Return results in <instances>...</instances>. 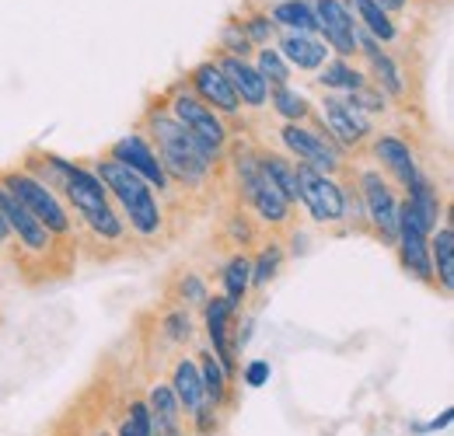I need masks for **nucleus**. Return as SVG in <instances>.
Masks as SVG:
<instances>
[{
  "mask_svg": "<svg viewBox=\"0 0 454 436\" xmlns=\"http://www.w3.org/2000/svg\"><path fill=\"white\" fill-rule=\"evenodd\" d=\"M140 133L154 144V151H158V158H161V167H165V175H168L171 185H185V189H192V192H200V189H207V182L217 175V167L221 161L203 147V144H196L178 122H175V115L168 112L165 105V98L161 102H151L144 115H140Z\"/></svg>",
  "mask_w": 454,
  "mask_h": 436,
  "instance_id": "f257e3e1",
  "label": "nucleus"
},
{
  "mask_svg": "<svg viewBox=\"0 0 454 436\" xmlns=\"http://www.w3.org/2000/svg\"><path fill=\"white\" fill-rule=\"evenodd\" d=\"M91 171H95L98 182L106 185L109 199L115 203L119 217H122L126 230H129L133 237H140V241H147V245H154V241L165 237L168 217H165L161 196H158L140 175H133L129 167H122V164L113 161V158H106V154L91 164Z\"/></svg>",
  "mask_w": 454,
  "mask_h": 436,
  "instance_id": "f03ea898",
  "label": "nucleus"
},
{
  "mask_svg": "<svg viewBox=\"0 0 454 436\" xmlns=\"http://www.w3.org/2000/svg\"><path fill=\"white\" fill-rule=\"evenodd\" d=\"M59 199L67 203L74 223H81V227L91 234V241H98V245H122V241L129 237L126 223L119 217L115 203L109 199L106 185H102L98 175L91 171V164L74 161L70 175H67L63 185H59Z\"/></svg>",
  "mask_w": 454,
  "mask_h": 436,
  "instance_id": "7ed1b4c3",
  "label": "nucleus"
},
{
  "mask_svg": "<svg viewBox=\"0 0 454 436\" xmlns=\"http://www.w3.org/2000/svg\"><path fill=\"white\" fill-rule=\"evenodd\" d=\"M224 161L231 164V178H234V192H238V206L245 214H252V220L259 227L270 230H284L294 220V206L284 196L270 185V178L259 171V158H255V144L248 140H231Z\"/></svg>",
  "mask_w": 454,
  "mask_h": 436,
  "instance_id": "20e7f679",
  "label": "nucleus"
},
{
  "mask_svg": "<svg viewBox=\"0 0 454 436\" xmlns=\"http://www.w3.org/2000/svg\"><path fill=\"white\" fill-rule=\"evenodd\" d=\"M0 185H4L32 217L39 220V223L57 237L59 245L74 241L77 223L70 217L67 203L59 199V192H53L46 182H39L35 175H28V171L18 164V167H4V171H0Z\"/></svg>",
  "mask_w": 454,
  "mask_h": 436,
  "instance_id": "39448f33",
  "label": "nucleus"
},
{
  "mask_svg": "<svg viewBox=\"0 0 454 436\" xmlns=\"http://www.w3.org/2000/svg\"><path fill=\"white\" fill-rule=\"evenodd\" d=\"M353 189L360 196V210H364L367 234L392 248L398 234V206H402L398 189L374 164H364V167L353 171Z\"/></svg>",
  "mask_w": 454,
  "mask_h": 436,
  "instance_id": "423d86ee",
  "label": "nucleus"
},
{
  "mask_svg": "<svg viewBox=\"0 0 454 436\" xmlns=\"http://www.w3.org/2000/svg\"><path fill=\"white\" fill-rule=\"evenodd\" d=\"M165 105H168V112L175 115V122H178L196 144H203L217 161L224 164V154H227V147H231V122H224L214 109H207V105L185 88V81H175L168 91H165Z\"/></svg>",
  "mask_w": 454,
  "mask_h": 436,
  "instance_id": "0eeeda50",
  "label": "nucleus"
},
{
  "mask_svg": "<svg viewBox=\"0 0 454 436\" xmlns=\"http://www.w3.org/2000/svg\"><path fill=\"white\" fill-rule=\"evenodd\" d=\"M277 144L294 164H304L318 175H342L346 171V154L325 136V129L318 126L315 115H311V122H280Z\"/></svg>",
  "mask_w": 454,
  "mask_h": 436,
  "instance_id": "6e6552de",
  "label": "nucleus"
},
{
  "mask_svg": "<svg viewBox=\"0 0 454 436\" xmlns=\"http://www.w3.org/2000/svg\"><path fill=\"white\" fill-rule=\"evenodd\" d=\"M346 199L349 182L342 175H318L297 164V203L318 227H346Z\"/></svg>",
  "mask_w": 454,
  "mask_h": 436,
  "instance_id": "1a4fd4ad",
  "label": "nucleus"
},
{
  "mask_svg": "<svg viewBox=\"0 0 454 436\" xmlns=\"http://www.w3.org/2000/svg\"><path fill=\"white\" fill-rule=\"evenodd\" d=\"M315 119H318V126L325 129V136L340 147L342 154L364 151L371 144V136L378 133L374 129V119H367L364 112H356L342 95H322V102L315 105Z\"/></svg>",
  "mask_w": 454,
  "mask_h": 436,
  "instance_id": "9d476101",
  "label": "nucleus"
},
{
  "mask_svg": "<svg viewBox=\"0 0 454 436\" xmlns=\"http://www.w3.org/2000/svg\"><path fill=\"white\" fill-rule=\"evenodd\" d=\"M395 252L402 273L423 286H434L437 290V279H434V262H430V230L419 223V217L402 203L398 206V234H395Z\"/></svg>",
  "mask_w": 454,
  "mask_h": 436,
  "instance_id": "9b49d317",
  "label": "nucleus"
},
{
  "mask_svg": "<svg viewBox=\"0 0 454 436\" xmlns=\"http://www.w3.org/2000/svg\"><path fill=\"white\" fill-rule=\"evenodd\" d=\"M106 158H113V161H119L122 167H129L133 175H140L158 196H171L175 185H171L168 175H165V167H161V158H158L154 144H151L140 129L122 133L119 140H113L109 151H106Z\"/></svg>",
  "mask_w": 454,
  "mask_h": 436,
  "instance_id": "f8f14e48",
  "label": "nucleus"
},
{
  "mask_svg": "<svg viewBox=\"0 0 454 436\" xmlns=\"http://www.w3.org/2000/svg\"><path fill=\"white\" fill-rule=\"evenodd\" d=\"M0 217H4L7 230H11V241H18V248H21L28 259L46 262V259H53L59 252L57 237H53L39 220L32 217L4 185H0Z\"/></svg>",
  "mask_w": 454,
  "mask_h": 436,
  "instance_id": "ddd939ff",
  "label": "nucleus"
},
{
  "mask_svg": "<svg viewBox=\"0 0 454 436\" xmlns=\"http://www.w3.org/2000/svg\"><path fill=\"white\" fill-rule=\"evenodd\" d=\"M367 151H371V158H374V167H378L392 185H398V189H409V185L423 175L416 147L409 144V136H402L395 129L374 133L371 144H367Z\"/></svg>",
  "mask_w": 454,
  "mask_h": 436,
  "instance_id": "4468645a",
  "label": "nucleus"
},
{
  "mask_svg": "<svg viewBox=\"0 0 454 436\" xmlns=\"http://www.w3.org/2000/svg\"><path fill=\"white\" fill-rule=\"evenodd\" d=\"M182 81H185V88H189L207 109H214L224 122H238V119H241L245 109H241V102H238L231 81L224 77V70L214 63V56H210V59H200Z\"/></svg>",
  "mask_w": 454,
  "mask_h": 436,
  "instance_id": "2eb2a0df",
  "label": "nucleus"
},
{
  "mask_svg": "<svg viewBox=\"0 0 454 436\" xmlns=\"http://www.w3.org/2000/svg\"><path fill=\"white\" fill-rule=\"evenodd\" d=\"M318 21V39L340 59H356V18L342 0H308Z\"/></svg>",
  "mask_w": 454,
  "mask_h": 436,
  "instance_id": "dca6fc26",
  "label": "nucleus"
},
{
  "mask_svg": "<svg viewBox=\"0 0 454 436\" xmlns=\"http://www.w3.org/2000/svg\"><path fill=\"white\" fill-rule=\"evenodd\" d=\"M234 318L238 311L227 304L221 293H210L203 304V331H207V349L214 360L227 370V378H238V349H234Z\"/></svg>",
  "mask_w": 454,
  "mask_h": 436,
  "instance_id": "f3484780",
  "label": "nucleus"
},
{
  "mask_svg": "<svg viewBox=\"0 0 454 436\" xmlns=\"http://www.w3.org/2000/svg\"><path fill=\"white\" fill-rule=\"evenodd\" d=\"M214 63L224 70V77L231 81L241 109L262 112L270 105V84L259 77V70L252 66V59H241V56H227V53H214Z\"/></svg>",
  "mask_w": 454,
  "mask_h": 436,
  "instance_id": "a211bd4d",
  "label": "nucleus"
},
{
  "mask_svg": "<svg viewBox=\"0 0 454 436\" xmlns=\"http://www.w3.org/2000/svg\"><path fill=\"white\" fill-rule=\"evenodd\" d=\"M273 46H277V53L284 56L286 66L294 74H318L333 56L318 35H304V32H277Z\"/></svg>",
  "mask_w": 454,
  "mask_h": 436,
  "instance_id": "6ab92c4d",
  "label": "nucleus"
},
{
  "mask_svg": "<svg viewBox=\"0 0 454 436\" xmlns=\"http://www.w3.org/2000/svg\"><path fill=\"white\" fill-rule=\"evenodd\" d=\"M364 63H367V66H364L367 81H371L388 102H392V98H395V102H405V98H409V74H405V66H402L385 46H381L378 53L367 56Z\"/></svg>",
  "mask_w": 454,
  "mask_h": 436,
  "instance_id": "aec40b11",
  "label": "nucleus"
},
{
  "mask_svg": "<svg viewBox=\"0 0 454 436\" xmlns=\"http://www.w3.org/2000/svg\"><path fill=\"white\" fill-rule=\"evenodd\" d=\"M168 387L171 394L178 398V405H182V416L189 419V416H196L203 405H207V394H203V381H200V367H196V360L192 356H175V363H171L168 370Z\"/></svg>",
  "mask_w": 454,
  "mask_h": 436,
  "instance_id": "412c9836",
  "label": "nucleus"
},
{
  "mask_svg": "<svg viewBox=\"0 0 454 436\" xmlns=\"http://www.w3.org/2000/svg\"><path fill=\"white\" fill-rule=\"evenodd\" d=\"M192 360H196V367H200V381H203L207 405H214L217 412L227 416V409H231V401H234V378H227V370L214 360V353H210L207 346L196 349Z\"/></svg>",
  "mask_w": 454,
  "mask_h": 436,
  "instance_id": "4be33fe9",
  "label": "nucleus"
},
{
  "mask_svg": "<svg viewBox=\"0 0 454 436\" xmlns=\"http://www.w3.org/2000/svg\"><path fill=\"white\" fill-rule=\"evenodd\" d=\"M402 192H405V199H402V203H405V206H409V210L419 217V223H423L430 234H434V227L448 217L444 196H441V189L434 185V178L419 175V178H416L409 189H402Z\"/></svg>",
  "mask_w": 454,
  "mask_h": 436,
  "instance_id": "5701e85b",
  "label": "nucleus"
},
{
  "mask_svg": "<svg viewBox=\"0 0 454 436\" xmlns=\"http://www.w3.org/2000/svg\"><path fill=\"white\" fill-rule=\"evenodd\" d=\"M325 95H353V91H360L364 84H371L367 81V74H364V66H356L353 59H340V56H329V63L311 77Z\"/></svg>",
  "mask_w": 454,
  "mask_h": 436,
  "instance_id": "b1692460",
  "label": "nucleus"
},
{
  "mask_svg": "<svg viewBox=\"0 0 454 436\" xmlns=\"http://www.w3.org/2000/svg\"><path fill=\"white\" fill-rule=\"evenodd\" d=\"M430 262H434V279H437V290L444 297H451L454 290V223L451 217H444L434 234H430Z\"/></svg>",
  "mask_w": 454,
  "mask_h": 436,
  "instance_id": "393cba45",
  "label": "nucleus"
},
{
  "mask_svg": "<svg viewBox=\"0 0 454 436\" xmlns=\"http://www.w3.org/2000/svg\"><path fill=\"white\" fill-rule=\"evenodd\" d=\"M255 158H259V171L270 178V185L290 206H297V164L284 151H273V147H255Z\"/></svg>",
  "mask_w": 454,
  "mask_h": 436,
  "instance_id": "a878e982",
  "label": "nucleus"
},
{
  "mask_svg": "<svg viewBox=\"0 0 454 436\" xmlns=\"http://www.w3.org/2000/svg\"><path fill=\"white\" fill-rule=\"evenodd\" d=\"M221 290H224L221 297L241 315V308H245V300H248V293H252V255L234 252V255L227 259L224 269H221Z\"/></svg>",
  "mask_w": 454,
  "mask_h": 436,
  "instance_id": "bb28decb",
  "label": "nucleus"
},
{
  "mask_svg": "<svg viewBox=\"0 0 454 436\" xmlns=\"http://www.w3.org/2000/svg\"><path fill=\"white\" fill-rule=\"evenodd\" d=\"M270 21L277 25V32H304V35H318V21L308 0H273L266 4Z\"/></svg>",
  "mask_w": 454,
  "mask_h": 436,
  "instance_id": "cd10ccee",
  "label": "nucleus"
},
{
  "mask_svg": "<svg viewBox=\"0 0 454 436\" xmlns=\"http://www.w3.org/2000/svg\"><path fill=\"white\" fill-rule=\"evenodd\" d=\"M266 109H273V115L280 122H311L315 102L304 91H297L294 84H286V88H273L270 91V105Z\"/></svg>",
  "mask_w": 454,
  "mask_h": 436,
  "instance_id": "c85d7f7f",
  "label": "nucleus"
},
{
  "mask_svg": "<svg viewBox=\"0 0 454 436\" xmlns=\"http://www.w3.org/2000/svg\"><path fill=\"white\" fill-rule=\"evenodd\" d=\"M284 241L280 237H270L259 252H255V259H252V290H266L277 276H280V269H284Z\"/></svg>",
  "mask_w": 454,
  "mask_h": 436,
  "instance_id": "c756f323",
  "label": "nucleus"
},
{
  "mask_svg": "<svg viewBox=\"0 0 454 436\" xmlns=\"http://www.w3.org/2000/svg\"><path fill=\"white\" fill-rule=\"evenodd\" d=\"M144 401H147V409H151V423H185L182 405H178V398L171 394L168 381H151V384H147Z\"/></svg>",
  "mask_w": 454,
  "mask_h": 436,
  "instance_id": "7c9ffc66",
  "label": "nucleus"
},
{
  "mask_svg": "<svg viewBox=\"0 0 454 436\" xmlns=\"http://www.w3.org/2000/svg\"><path fill=\"white\" fill-rule=\"evenodd\" d=\"M252 66L259 70V77L270 84V91L273 88H286V84H294V70L286 66V59L277 53V46H259L255 53H252Z\"/></svg>",
  "mask_w": 454,
  "mask_h": 436,
  "instance_id": "2f4dec72",
  "label": "nucleus"
},
{
  "mask_svg": "<svg viewBox=\"0 0 454 436\" xmlns=\"http://www.w3.org/2000/svg\"><path fill=\"white\" fill-rule=\"evenodd\" d=\"M158 331H161V339L171 342V346H185V342H192V339H196L192 311H189V308H182V304L168 308V311L161 315V322H158Z\"/></svg>",
  "mask_w": 454,
  "mask_h": 436,
  "instance_id": "473e14b6",
  "label": "nucleus"
},
{
  "mask_svg": "<svg viewBox=\"0 0 454 436\" xmlns=\"http://www.w3.org/2000/svg\"><path fill=\"white\" fill-rule=\"evenodd\" d=\"M238 21H241V32L248 35L252 50H259V46H273V39H277V25L270 21L266 7H252V11H241V14H238Z\"/></svg>",
  "mask_w": 454,
  "mask_h": 436,
  "instance_id": "72a5a7b5",
  "label": "nucleus"
},
{
  "mask_svg": "<svg viewBox=\"0 0 454 436\" xmlns=\"http://www.w3.org/2000/svg\"><path fill=\"white\" fill-rule=\"evenodd\" d=\"M171 297L182 308H203L210 300V286H207V279L196 273V269H185V273H178V279H175Z\"/></svg>",
  "mask_w": 454,
  "mask_h": 436,
  "instance_id": "f704fd0d",
  "label": "nucleus"
},
{
  "mask_svg": "<svg viewBox=\"0 0 454 436\" xmlns=\"http://www.w3.org/2000/svg\"><path fill=\"white\" fill-rule=\"evenodd\" d=\"M214 53H227V56H241V59H252V43H248V35L241 32V21L238 18H227L224 25H221V32H217V50Z\"/></svg>",
  "mask_w": 454,
  "mask_h": 436,
  "instance_id": "c9c22d12",
  "label": "nucleus"
},
{
  "mask_svg": "<svg viewBox=\"0 0 454 436\" xmlns=\"http://www.w3.org/2000/svg\"><path fill=\"white\" fill-rule=\"evenodd\" d=\"M224 237L238 248V252H245V248L255 241V220L248 217L241 206H234V210L224 217Z\"/></svg>",
  "mask_w": 454,
  "mask_h": 436,
  "instance_id": "e433bc0d",
  "label": "nucleus"
},
{
  "mask_svg": "<svg viewBox=\"0 0 454 436\" xmlns=\"http://www.w3.org/2000/svg\"><path fill=\"white\" fill-rule=\"evenodd\" d=\"M346 102L353 105L356 112H364L367 119H378V115H388L392 109V102L374 88V84H364L360 91H353V95H346Z\"/></svg>",
  "mask_w": 454,
  "mask_h": 436,
  "instance_id": "4c0bfd02",
  "label": "nucleus"
},
{
  "mask_svg": "<svg viewBox=\"0 0 454 436\" xmlns=\"http://www.w3.org/2000/svg\"><path fill=\"white\" fill-rule=\"evenodd\" d=\"M238 378L245 381V387H262V384H270V378H273V367H270V360L255 356L245 367H238Z\"/></svg>",
  "mask_w": 454,
  "mask_h": 436,
  "instance_id": "58836bf2",
  "label": "nucleus"
},
{
  "mask_svg": "<svg viewBox=\"0 0 454 436\" xmlns=\"http://www.w3.org/2000/svg\"><path fill=\"white\" fill-rule=\"evenodd\" d=\"M221 416H224V412H217L214 405H203V409H200L196 416H189L185 423L192 426V433L196 436H214L217 430H221Z\"/></svg>",
  "mask_w": 454,
  "mask_h": 436,
  "instance_id": "ea45409f",
  "label": "nucleus"
},
{
  "mask_svg": "<svg viewBox=\"0 0 454 436\" xmlns=\"http://www.w3.org/2000/svg\"><path fill=\"white\" fill-rule=\"evenodd\" d=\"M454 419V409H444V416H437V419H430V423H423V426H416V433H437V430H448Z\"/></svg>",
  "mask_w": 454,
  "mask_h": 436,
  "instance_id": "a19ab883",
  "label": "nucleus"
},
{
  "mask_svg": "<svg viewBox=\"0 0 454 436\" xmlns=\"http://www.w3.org/2000/svg\"><path fill=\"white\" fill-rule=\"evenodd\" d=\"M151 436H189L185 423H151Z\"/></svg>",
  "mask_w": 454,
  "mask_h": 436,
  "instance_id": "79ce46f5",
  "label": "nucleus"
},
{
  "mask_svg": "<svg viewBox=\"0 0 454 436\" xmlns=\"http://www.w3.org/2000/svg\"><path fill=\"white\" fill-rule=\"evenodd\" d=\"M374 4H378L381 11H388L392 18H395V14H402V11L409 7V0H374Z\"/></svg>",
  "mask_w": 454,
  "mask_h": 436,
  "instance_id": "37998d69",
  "label": "nucleus"
},
{
  "mask_svg": "<svg viewBox=\"0 0 454 436\" xmlns=\"http://www.w3.org/2000/svg\"><path fill=\"white\" fill-rule=\"evenodd\" d=\"M7 245H11V230H7V223L0 217V248H7Z\"/></svg>",
  "mask_w": 454,
  "mask_h": 436,
  "instance_id": "c03bdc74",
  "label": "nucleus"
},
{
  "mask_svg": "<svg viewBox=\"0 0 454 436\" xmlns=\"http://www.w3.org/2000/svg\"><path fill=\"white\" fill-rule=\"evenodd\" d=\"M91 436H113L109 430H91Z\"/></svg>",
  "mask_w": 454,
  "mask_h": 436,
  "instance_id": "a18cd8bd",
  "label": "nucleus"
}]
</instances>
